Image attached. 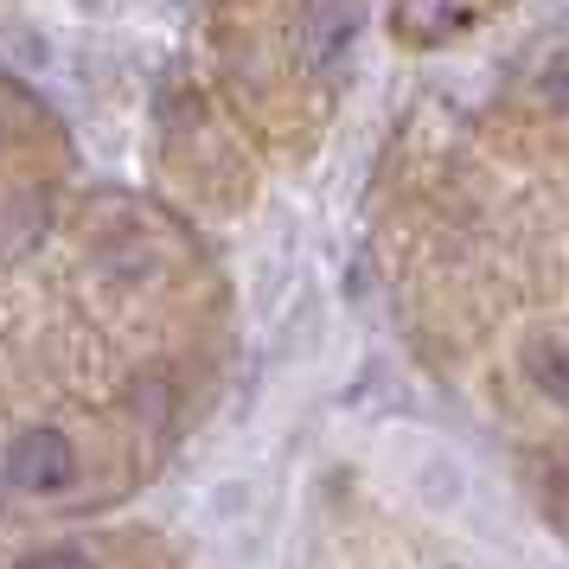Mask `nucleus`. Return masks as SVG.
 <instances>
[{
  "label": "nucleus",
  "instance_id": "obj_1",
  "mask_svg": "<svg viewBox=\"0 0 569 569\" xmlns=\"http://www.w3.org/2000/svg\"><path fill=\"white\" fill-rule=\"evenodd\" d=\"M0 467H7V480L20 492H58V487H71V473H78V448H71L64 429L39 422V429H20L7 441Z\"/></svg>",
  "mask_w": 569,
  "mask_h": 569
},
{
  "label": "nucleus",
  "instance_id": "obj_3",
  "mask_svg": "<svg viewBox=\"0 0 569 569\" xmlns=\"http://www.w3.org/2000/svg\"><path fill=\"white\" fill-rule=\"evenodd\" d=\"M531 378H538L557 403H569V346H557V339L531 346Z\"/></svg>",
  "mask_w": 569,
  "mask_h": 569
},
{
  "label": "nucleus",
  "instance_id": "obj_2",
  "mask_svg": "<svg viewBox=\"0 0 569 569\" xmlns=\"http://www.w3.org/2000/svg\"><path fill=\"white\" fill-rule=\"evenodd\" d=\"M352 39H359V0H308V13L295 27V52L313 71H333L352 52Z\"/></svg>",
  "mask_w": 569,
  "mask_h": 569
},
{
  "label": "nucleus",
  "instance_id": "obj_4",
  "mask_svg": "<svg viewBox=\"0 0 569 569\" xmlns=\"http://www.w3.org/2000/svg\"><path fill=\"white\" fill-rule=\"evenodd\" d=\"M13 569H97L83 550H39V557H27V563H13Z\"/></svg>",
  "mask_w": 569,
  "mask_h": 569
}]
</instances>
